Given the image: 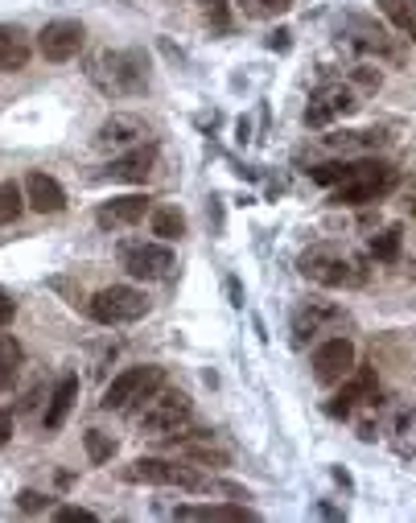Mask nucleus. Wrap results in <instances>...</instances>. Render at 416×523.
Instances as JSON below:
<instances>
[{
  "label": "nucleus",
  "instance_id": "f257e3e1",
  "mask_svg": "<svg viewBox=\"0 0 416 523\" xmlns=\"http://www.w3.org/2000/svg\"><path fill=\"white\" fill-rule=\"evenodd\" d=\"M87 79L112 99L141 95L149 87V54L145 50H99L87 62Z\"/></svg>",
  "mask_w": 416,
  "mask_h": 523
},
{
  "label": "nucleus",
  "instance_id": "f03ea898",
  "mask_svg": "<svg viewBox=\"0 0 416 523\" xmlns=\"http://www.w3.org/2000/svg\"><path fill=\"white\" fill-rule=\"evenodd\" d=\"M297 268L305 281H314L322 289H359V285H367V272H371L367 260L338 248V243H314V248H305Z\"/></svg>",
  "mask_w": 416,
  "mask_h": 523
},
{
  "label": "nucleus",
  "instance_id": "7ed1b4c3",
  "mask_svg": "<svg viewBox=\"0 0 416 523\" xmlns=\"http://www.w3.org/2000/svg\"><path fill=\"white\" fill-rule=\"evenodd\" d=\"M396 190V169L388 161H355L351 178L338 182L330 202L334 206H371V202H384Z\"/></svg>",
  "mask_w": 416,
  "mask_h": 523
},
{
  "label": "nucleus",
  "instance_id": "20e7f679",
  "mask_svg": "<svg viewBox=\"0 0 416 523\" xmlns=\"http://www.w3.org/2000/svg\"><path fill=\"white\" fill-rule=\"evenodd\" d=\"M165 388V367H153V363H145V367H128V371H120L108 388H103V400H99V408L103 412H128V408H136V404H145L153 392H161Z\"/></svg>",
  "mask_w": 416,
  "mask_h": 523
},
{
  "label": "nucleus",
  "instance_id": "39448f33",
  "mask_svg": "<svg viewBox=\"0 0 416 523\" xmlns=\"http://www.w3.org/2000/svg\"><path fill=\"white\" fill-rule=\"evenodd\" d=\"M194 416V404L186 392L178 388H161L153 392L145 404H141V416H136V425H141L145 437H173L178 429H186V421Z\"/></svg>",
  "mask_w": 416,
  "mask_h": 523
},
{
  "label": "nucleus",
  "instance_id": "423d86ee",
  "mask_svg": "<svg viewBox=\"0 0 416 523\" xmlns=\"http://www.w3.org/2000/svg\"><path fill=\"white\" fill-rule=\"evenodd\" d=\"M87 313L99 326H128V322H141L149 313V297L132 285H108L87 301Z\"/></svg>",
  "mask_w": 416,
  "mask_h": 523
},
{
  "label": "nucleus",
  "instance_id": "0eeeda50",
  "mask_svg": "<svg viewBox=\"0 0 416 523\" xmlns=\"http://www.w3.org/2000/svg\"><path fill=\"white\" fill-rule=\"evenodd\" d=\"M124 482H145V486H182V491H206V482L194 466H178V462H165V458H136L120 470Z\"/></svg>",
  "mask_w": 416,
  "mask_h": 523
},
{
  "label": "nucleus",
  "instance_id": "6e6552de",
  "mask_svg": "<svg viewBox=\"0 0 416 523\" xmlns=\"http://www.w3.org/2000/svg\"><path fill=\"white\" fill-rule=\"evenodd\" d=\"M120 268L132 281H165L173 272V252L161 239H128L120 243Z\"/></svg>",
  "mask_w": 416,
  "mask_h": 523
},
{
  "label": "nucleus",
  "instance_id": "1a4fd4ad",
  "mask_svg": "<svg viewBox=\"0 0 416 523\" xmlns=\"http://www.w3.org/2000/svg\"><path fill=\"white\" fill-rule=\"evenodd\" d=\"M355 112H359L355 87H346V83H322L314 95H309V103H305V124H309V128H330V124L355 116Z\"/></svg>",
  "mask_w": 416,
  "mask_h": 523
},
{
  "label": "nucleus",
  "instance_id": "9d476101",
  "mask_svg": "<svg viewBox=\"0 0 416 523\" xmlns=\"http://www.w3.org/2000/svg\"><path fill=\"white\" fill-rule=\"evenodd\" d=\"M342 42L351 50H359V54H367V58H392V62L400 58L396 38L384 25H375L371 17H346L342 21Z\"/></svg>",
  "mask_w": 416,
  "mask_h": 523
},
{
  "label": "nucleus",
  "instance_id": "9b49d317",
  "mask_svg": "<svg viewBox=\"0 0 416 523\" xmlns=\"http://www.w3.org/2000/svg\"><path fill=\"white\" fill-rule=\"evenodd\" d=\"M338 322H342V309H338V305L318 301V297L301 301V305L293 309V322H289V330H293V346H309V342H318V338H322V334H330Z\"/></svg>",
  "mask_w": 416,
  "mask_h": 523
},
{
  "label": "nucleus",
  "instance_id": "f8f14e48",
  "mask_svg": "<svg viewBox=\"0 0 416 523\" xmlns=\"http://www.w3.org/2000/svg\"><path fill=\"white\" fill-rule=\"evenodd\" d=\"M351 371H355V342L351 338H342V334L326 338L314 351V379L322 388H334V383H342Z\"/></svg>",
  "mask_w": 416,
  "mask_h": 523
},
{
  "label": "nucleus",
  "instance_id": "ddd939ff",
  "mask_svg": "<svg viewBox=\"0 0 416 523\" xmlns=\"http://www.w3.org/2000/svg\"><path fill=\"white\" fill-rule=\"evenodd\" d=\"M149 141V124L141 120V116H128V112H116V116H108L99 124V132H95V149H132V145H145Z\"/></svg>",
  "mask_w": 416,
  "mask_h": 523
},
{
  "label": "nucleus",
  "instance_id": "4468645a",
  "mask_svg": "<svg viewBox=\"0 0 416 523\" xmlns=\"http://www.w3.org/2000/svg\"><path fill=\"white\" fill-rule=\"evenodd\" d=\"M87 42V33L79 21H50L42 33H38V50L46 62H71Z\"/></svg>",
  "mask_w": 416,
  "mask_h": 523
},
{
  "label": "nucleus",
  "instance_id": "2eb2a0df",
  "mask_svg": "<svg viewBox=\"0 0 416 523\" xmlns=\"http://www.w3.org/2000/svg\"><path fill=\"white\" fill-rule=\"evenodd\" d=\"M153 165H157V145L145 141V145L124 149L108 169H103V178H108V182H132V186H141V182H149Z\"/></svg>",
  "mask_w": 416,
  "mask_h": 523
},
{
  "label": "nucleus",
  "instance_id": "dca6fc26",
  "mask_svg": "<svg viewBox=\"0 0 416 523\" xmlns=\"http://www.w3.org/2000/svg\"><path fill=\"white\" fill-rule=\"evenodd\" d=\"M149 215V194H120L112 202H103L95 211V223L103 231H124V227H136Z\"/></svg>",
  "mask_w": 416,
  "mask_h": 523
},
{
  "label": "nucleus",
  "instance_id": "f3484780",
  "mask_svg": "<svg viewBox=\"0 0 416 523\" xmlns=\"http://www.w3.org/2000/svg\"><path fill=\"white\" fill-rule=\"evenodd\" d=\"M375 371L371 367H355L351 375H346L342 383H338V396H334V404H330V416H351L359 404H371L375 400Z\"/></svg>",
  "mask_w": 416,
  "mask_h": 523
},
{
  "label": "nucleus",
  "instance_id": "a211bd4d",
  "mask_svg": "<svg viewBox=\"0 0 416 523\" xmlns=\"http://www.w3.org/2000/svg\"><path fill=\"white\" fill-rule=\"evenodd\" d=\"M21 190H25V206H33L38 215H62L66 211V190L50 178V173H29Z\"/></svg>",
  "mask_w": 416,
  "mask_h": 523
},
{
  "label": "nucleus",
  "instance_id": "6ab92c4d",
  "mask_svg": "<svg viewBox=\"0 0 416 523\" xmlns=\"http://www.w3.org/2000/svg\"><path fill=\"white\" fill-rule=\"evenodd\" d=\"M322 141L334 153H371V149H379L388 141V132H379V128H338V132H326Z\"/></svg>",
  "mask_w": 416,
  "mask_h": 523
},
{
  "label": "nucleus",
  "instance_id": "aec40b11",
  "mask_svg": "<svg viewBox=\"0 0 416 523\" xmlns=\"http://www.w3.org/2000/svg\"><path fill=\"white\" fill-rule=\"evenodd\" d=\"M29 54H33L29 33L21 25H0V71H21Z\"/></svg>",
  "mask_w": 416,
  "mask_h": 523
},
{
  "label": "nucleus",
  "instance_id": "412c9836",
  "mask_svg": "<svg viewBox=\"0 0 416 523\" xmlns=\"http://www.w3.org/2000/svg\"><path fill=\"white\" fill-rule=\"evenodd\" d=\"M75 396H79V375H66V379L58 383V388L50 392V404H46V416H42L46 433H58V429L66 425V412H71Z\"/></svg>",
  "mask_w": 416,
  "mask_h": 523
},
{
  "label": "nucleus",
  "instance_id": "4be33fe9",
  "mask_svg": "<svg viewBox=\"0 0 416 523\" xmlns=\"http://www.w3.org/2000/svg\"><path fill=\"white\" fill-rule=\"evenodd\" d=\"M178 519H215V523H256L260 515L239 503H206V507H178Z\"/></svg>",
  "mask_w": 416,
  "mask_h": 523
},
{
  "label": "nucleus",
  "instance_id": "5701e85b",
  "mask_svg": "<svg viewBox=\"0 0 416 523\" xmlns=\"http://www.w3.org/2000/svg\"><path fill=\"white\" fill-rule=\"evenodd\" d=\"M375 5L408 42H416V0H375Z\"/></svg>",
  "mask_w": 416,
  "mask_h": 523
},
{
  "label": "nucleus",
  "instance_id": "b1692460",
  "mask_svg": "<svg viewBox=\"0 0 416 523\" xmlns=\"http://www.w3.org/2000/svg\"><path fill=\"white\" fill-rule=\"evenodd\" d=\"M153 235L161 243H173L186 235V215L178 211V206H161V211H153Z\"/></svg>",
  "mask_w": 416,
  "mask_h": 523
},
{
  "label": "nucleus",
  "instance_id": "393cba45",
  "mask_svg": "<svg viewBox=\"0 0 416 523\" xmlns=\"http://www.w3.org/2000/svg\"><path fill=\"white\" fill-rule=\"evenodd\" d=\"M400 239H404V231L392 223V227H384L379 235H371V243H367V252H371V260H379V264H392L396 256H400Z\"/></svg>",
  "mask_w": 416,
  "mask_h": 523
},
{
  "label": "nucleus",
  "instance_id": "a878e982",
  "mask_svg": "<svg viewBox=\"0 0 416 523\" xmlns=\"http://www.w3.org/2000/svg\"><path fill=\"white\" fill-rule=\"evenodd\" d=\"M21 363H25L21 342H17V338H0V388H9V383L17 379Z\"/></svg>",
  "mask_w": 416,
  "mask_h": 523
},
{
  "label": "nucleus",
  "instance_id": "bb28decb",
  "mask_svg": "<svg viewBox=\"0 0 416 523\" xmlns=\"http://www.w3.org/2000/svg\"><path fill=\"white\" fill-rule=\"evenodd\" d=\"M25 211V190L17 182H0V227L17 223Z\"/></svg>",
  "mask_w": 416,
  "mask_h": 523
},
{
  "label": "nucleus",
  "instance_id": "cd10ccee",
  "mask_svg": "<svg viewBox=\"0 0 416 523\" xmlns=\"http://www.w3.org/2000/svg\"><path fill=\"white\" fill-rule=\"evenodd\" d=\"M83 445H87V458H91L95 466H103V462L116 458V441H112L108 433H99V429H87V433H83Z\"/></svg>",
  "mask_w": 416,
  "mask_h": 523
},
{
  "label": "nucleus",
  "instance_id": "c85d7f7f",
  "mask_svg": "<svg viewBox=\"0 0 416 523\" xmlns=\"http://www.w3.org/2000/svg\"><path fill=\"white\" fill-rule=\"evenodd\" d=\"M351 169H355V161H326V165H314L309 169V178H314L318 186H338V182H346L351 178Z\"/></svg>",
  "mask_w": 416,
  "mask_h": 523
},
{
  "label": "nucleus",
  "instance_id": "c756f323",
  "mask_svg": "<svg viewBox=\"0 0 416 523\" xmlns=\"http://www.w3.org/2000/svg\"><path fill=\"white\" fill-rule=\"evenodd\" d=\"M202 17L211 21L215 29H227V25H231V9H227V0H202Z\"/></svg>",
  "mask_w": 416,
  "mask_h": 523
},
{
  "label": "nucleus",
  "instance_id": "7c9ffc66",
  "mask_svg": "<svg viewBox=\"0 0 416 523\" xmlns=\"http://www.w3.org/2000/svg\"><path fill=\"white\" fill-rule=\"evenodd\" d=\"M186 458L198 462V466H227V453H215V449H206V445H198V449L190 445V449H186Z\"/></svg>",
  "mask_w": 416,
  "mask_h": 523
},
{
  "label": "nucleus",
  "instance_id": "2f4dec72",
  "mask_svg": "<svg viewBox=\"0 0 416 523\" xmlns=\"http://www.w3.org/2000/svg\"><path fill=\"white\" fill-rule=\"evenodd\" d=\"M256 17H276V13H289L293 0H248Z\"/></svg>",
  "mask_w": 416,
  "mask_h": 523
},
{
  "label": "nucleus",
  "instance_id": "473e14b6",
  "mask_svg": "<svg viewBox=\"0 0 416 523\" xmlns=\"http://www.w3.org/2000/svg\"><path fill=\"white\" fill-rule=\"evenodd\" d=\"M54 519L58 523H95V511H87V507H58Z\"/></svg>",
  "mask_w": 416,
  "mask_h": 523
},
{
  "label": "nucleus",
  "instance_id": "72a5a7b5",
  "mask_svg": "<svg viewBox=\"0 0 416 523\" xmlns=\"http://www.w3.org/2000/svg\"><path fill=\"white\" fill-rule=\"evenodd\" d=\"M21 511H42V507H50V499L42 495V491H21Z\"/></svg>",
  "mask_w": 416,
  "mask_h": 523
},
{
  "label": "nucleus",
  "instance_id": "f704fd0d",
  "mask_svg": "<svg viewBox=\"0 0 416 523\" xmlns=\"http://www.w3.org/2000/svg\"><path fill=\"white\" fill-rule=\"evenodd\" d=\"M13 313H17V305H13V297H5V293H0V330H5V326L13 322Z\"/></svg>",
  "mask_w": 416,
  "mask_h": 523
},
{
  "label": "nucleus",
  "instance_id": "c9c22d12",
  "mask_svg": "<svg viewBox=\"0 0 416 523\" xmlns=\"http://www.w3.org/2000/svg\"><path fill=\"white\" fill-rule=\"evenodd\" d=\"M13 437V412L9 408H0V445H5Z\"/></svg>",
  "mask_w": 416,
  "mask_h": 523
},
{
  "label": "nucleus",
  "instance_id": "e433bc0d",
  "mask_svg": "<svg viewBox=\"0 0 416 523\" xmlns=\"http://www.w3.org/2000/svg\"><path fill=\"white\" fill-rule=\"evenodd\" d=\"M289 38H293L289 29H276L272 38H268V50H289Z\"/></svg>",
  "mask_w": 416,
  "mask_h": 523
}]
</instances>
